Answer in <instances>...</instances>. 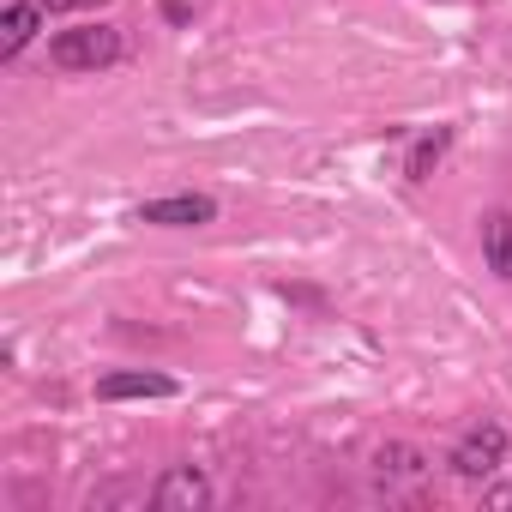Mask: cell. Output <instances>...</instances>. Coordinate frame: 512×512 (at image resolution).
I'll return each instance as SVG.
<instances>
[{
    "label": "cell",
    "mask_w": 512,
    "mask_h": 512,
    "mask_svg": "<svg viewBox=\"0 0 512 512\" xmlns=\"http://www.w3.org/2000/svg\"><path fill=\"white\" fill-rule=\"evenodd\" d=\"M121 55H127V43L115 25H73V31L49 37V67H61V73H103Z\"/></svg>",
    "instance_id": "cell-1"
},
{
    "label": "cell",
    "mask_w": 512,
    "mask_h": 512,
    "mask_svg": "<svg viewBox=\"0 0 512 512\" xmlns=\"http://www.w3.org/2000/svg\"><path fill=\"white\" fill-rule=\"evenodd\" d=\"M500 458H506V428H500V422H476V428L446 452V470L464 476V482H482V476L500 470Z\"/></svg>",
    "instance_id": "cell-2"
},
{
    "label": "cell",
    "mask_w": 512,
    "mask_h": 512,
    "mask_svg": "<svg viewBox=\"0 0 512 512\" xmlns=\"http://www.w3.org/2000/svg\"><path fill=\"white\" fill-rule=\"evenodd\" d=\"M133 217L157 223V229H199V223H217V199L211 193H169V199H145Z\"/></svg>",
    "instance_id": "cell-3"
},
{
    "label": "cell",
    "mask_w": 512,
    "mask_h": 512,
    "mask_svg": "<svg viewBox=\"0 0 512 512\" xmlns=\"http://www.w3.org/2000/svg\"><path fill=\"white\" fill-rule=\"evenodd\" d=\"M151 506H157V512H205V506H211V482H205L193 464H175V470L157 476Z\"/></svg>",
    "instance_id": "cell-4"
},
{
    "label": "cell",
    "mask_w": 512,
    "mask_h": 512,
    "mask_svg": "<svg viewBox=\"0 0 512 512\" xmlns=\"http://www.w3.org/2000/svg\"><path fill=\"white\" fill-rule=\"evenodd\" d=\"M181 386L157 368H121V374H103L97 380V398L103 404H121V398H175Z\"/></svg>",
    "instance_id": "cell-5"
},
{
    "label": "cell",
    "mask_w": 512,
    "mask_h": 512,
    "mask_svg": "<svg viewBox=\"0 0 512 512\" xmlns=\"http://www.w3.org/2000/svg\"><path fill=\"white\" fill-rule=\"evenodd\" d=\"M37 31H43V0H13L0 13V61H19Z\"/></svg>",
    "instance_id": "cell-6"
},
{
    "label": "cell",
    "mask_w": 512,
    "mask_h": 512,
    "mask_svg": "<svg viewBox=\"0 0 512 512\" xmlns=\"http://www.w3.org/2000/svg\"><path fill=\"white\" fill-rule=\"evenodd\" d=\"M482 260L494 278L512 284V211H488L482 217Z\"/></svg>",
    "instance_id": "cell-7"
},
{
    "label": "cell",
    "mask_w": 512,
    "mask_h": 512,
    "mask_svg": "<svg viewBox=\"0 0 512 512\" xmlns=\"http://www.w3.org/2000/svg\"><path fill=\"white\" fill-rule=\"evenodd\" d=\"M374 476L380 482H416V476H428V458L404 440H386V446H374Z\"/></svg>",
    "instance_id": "cell-8"
},
{
    "label": "cell",
    "mask_w": 512,
    "mask_h": 512,
    "mask_svg": "<svg viewBox=\"0 0 512 512\" xmlns=\"http://www.w3.org/2000/svg\"><path fill=\"white\" fill-rule=\"evenodd\" d=\"M446 145H452V127H434V133H422V139L410 145V163H404V175H410V181H428V175L440 169Z\"/></svg>",
    "instance_id": "cell-9"
},
{
    "label": "cell",
    "mask_w": 512,
    "mask_h": 512,
    "mask_svg": "<svg viewBox=\"0 0 512 512\" xmlns=\"http://www.w3.org/2000/svg\"><path fill=\"white\" fill-rule=\"evenodd\" d=\"M482 506H488V512H512V482L488 488V494H482Z\"/></svg>",
    "instance_id": "cell-10"
},
{
    "label": "cell",
    "mask_w": 512,
    "mask_h": 512,
    "mask_svg": "<svg viewBox=\"0 0 512 512\" xmlns=\"http://www.w3.org/2000/svg\"><path fill=\"white\" fill-rule=\"evenodd\" d=\"M103 0H43V13H91Z\"/></svg>",
    "instance_id": "cell-11"
}]
</instances>
